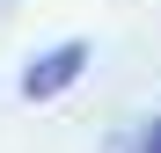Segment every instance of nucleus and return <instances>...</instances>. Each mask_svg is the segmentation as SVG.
Here are the masks:
<instances>
[{"mask_svg":"<svg viewBox=\"0 0 161 153\" xmlns=\"http://www.w3.org/2000/svg\"><path fill=\"white\" fill-rule=\"evenodd\" d=\"M125 153H161V117H147V124H139V131H132V139H125Z\"/></svg>","mask_w":161,"mask_h":153,"instance_id":"obj_2","label":"nucleus"},{"mask_svg":"<svg viewBox=\"0 0 161 153\" xmlns=\"http://www.w3.org/2000/svg\"><path fill=\"white\" fill-rule=\"evenodd\" d=\"M80 73H88V44H80V37H66V44H51V51H37V59H30L22 95H30V102H51V95H66Z\"/></svg>","mask_w":161,"mask_h":153,"instance_id":"obj_1","label":"nucleus"}]
</instances>
